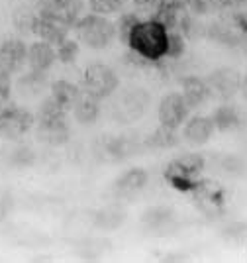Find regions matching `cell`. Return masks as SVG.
Here are the masks:
<instances>
[{
    "label": "cell",
    "mask_w": 247,
    "mask_h": 263,
    "mask_svg": "<svg viewBox=\"0 0 247 263\" xmlns=\"http://www.w3.org/2000/svg\"><path fill=\"white\" fill-rule=\"evenodd\" d=\"M28 57V45L18 37H10L0 44V71L14 75L18 73Z\"/></svg>",
    "instance_id": "9"
},
{
    "label": "cell",
    "mask_w": 247,
    "mask_h": 263,
    "mask_svg": "<svg viewBox=\"0 0 247 263\" xmlns=\"http://www.w3.org/2000/svg\"><path fill=\"white\" fill-rule=\"evenodd\" d=\"M12 97V75L0 71V108H4Z\"/></svg>",
    "instance_id": "32"
},
{
    "label": "cell",
    "mask_w": 247,
    "mask_h": 263,
    "mask_svg": "<svg viewBox=\"0 0 247 263\" xmlns=\"http://www.w3.org/2000/svg\"><path fill=\"white\" fill-rule=\"evenodd\" d=\"M147 106H149V92H147V90H143V88H134V90H128V92L124 95L122 112L126 114L128 120L140 118Z\"/></svg>",
    "instance_id": "18"
},
{
    "label": "cell",
    "mask_w": 247,
    "mask_h": 263,
    "mask_svg": "<svg viewBox=\"0 0 247 263\" xmlns=\"http://www.w3.org/2000/svg\"><path fill=\"white\" fill-rule=\"evenodd\" d=\"M126 0H88V6L94 14H102V16H110L122 10Z\"/></svg>",
    "instance_id": "28"
},
{
    "label": "cell",
    "mask_w": 247,
    "mask_h": 263,
    "mask_svg": "<svg viewBox=\"0 0 247 263\" xmlns=\"http://www.w3.org/2000/svg\"><path fill=\"white\" fill-rule=\"evenodd\" d=\"M35 132H37V138L40 142L47 143V145H65V143L71 140V128H69V122L67 116L65 118H55V120H43L35 124Z\"/></svg>",
    "instance_id": "11"
},
{
    "label": "cell",
    "mask_w": 247,
    "mask_h": 263,
    "mask_svg": "<svg viewBox=\"0 0 247 263\" xmlns=\"http://www.w3.org/2000/svg\"><path fill=\"white\" fill-rule=\"evenodd\" d=\"M35 124V116L28 108H22L16 104H6L0 108V138L18 142Z\"/></svg>",
    "instance_id": "5"
},
{
    "label": "cell",
    "mask_w": 247,
    "mask_h": 263,
    "mask_svg": "<svg viewBox=\"0 0 247 263\" xmlns=\"http://www.w3.org/2000/svg\"><path fill=\"white\" fill-rule=\"evenodd\" d=\"M147 181H149V175L143 167H131L116 179L114 191L122 197H129L134 193H140L141 189L147 185Z\"/></svg>",
    "instance_id": "16"
},
{
    "label": "cell",
    "mask_w": 247,
    "mask_h": 263,
    "mask_svg": "<svg viewBox=\"0 0 247 263\" xmlns=\"http://www.w3.org/2000/svg\"><path fill=\"white\" fill-rule=\"evenodd\" d=\"M79 51H81V47H79V42L77 40H63L61 44L57 45V49H55V53H57V61H61L63 65H73L77 61V57H79Z\"/></svg>",
    "instance_id": "24"
},
{
    "label": "cell",
    "mask_w": 247,
    "mask_h": 263,
    "mask_svg": "<svg viewBox=\"0 0 247 263\" xmlns=\"http://www.w3.org/2000/svg\"><path fill=\"white\" fill-rule=\"evenodd\" d=\"M69 26L55 18H49V16H42V14H35L33 16V24H32V33H35L42 42H47L53 47L61 44L63 40L69 37Z\"/></svg>",
    "instance_id": "10"
},
{
    "label": "cell",
    "mask_w": 247,
    "mask_h": 263,
    "mask_svg": "<svg viewBox=\"0 0 247 263\" xmlns=\"http://www.w3.org/2000/svg\"><path fill=\"white\" fill-rule=\"evenodd\" d=\"M165 0H134V8L138 16H145V20H153Z\"/></svg>",
    "instance_id": "29"
},
{
    "label": "cell",
    "mask_w": 247,
    "mask_h": 263,
    "mask_svg": "<svg viewBox=\"0 0 247 263\" xmlns=\"http://www.w3.org/2000/svg\"><path fill=\"white\" fill-rule=\"evenodd\" d=\"M204 169V159L198 154H188L173 159L165 169L167 183L181 193H194L200 185V175Z\"/></svg>",
    "instance_id": "3"
},
{
    "label": "cell",
    "mask_w": 247,
    "mask_h": 263,
    "mask_svg": "<svg viewBox=\"0 0 247 263\" xmlns=\"http://www.w3.org/2000/svg\"><path fill=\"white\" fill-rule=\"evenodd\" d=\"M220 0H186V10L191 12L193 16H210L216 10H220Z\"/></svg>",
    "instance_id": "26"
},
{
    "label": "cell",
    "mask_w": 247,
    "mask_h": 263,
    "mask_svg": "<svg viewBox=\"0 0 247 263\" xmlns=\"http://www.w3.org/2000/svg\"><path fill=\"white\" fill-rule=\"evenodd\" d=\"M73 116L79 124L90 126L100 118V100L92 97H81L73 106Z\"/></svg>",
    "instance_id": "19"
},
{
    "label": "cell",
    "mask_w": 247,
    "mask_h": 263,
    "mask_svg": "<svg viewBox=\"0 0 247 263\" xmlns=\"http://www.w3.org/2000/svg\"><path fill=\"white\" fill-rule=\"evenodd\" d=\"M33 161H35V154H33L30 147H26V145L16 147V149L12 152V159H10L12 167H28V165H32Z\"/></svg>",
    "instance_id": "31"
},
{
    "label": "cell",
    "mask_w": 247,
    "mask_h": 263,
    "mask_svg": "<svg viewBox=\"0 0 247 263\" xmlns=\"http://www.w3.org/2000/svg\"><path fill=\"white\" fill-rule=\"evenodd\" d=\"M37 14L55 18L73 30L75 22L83 16V2L81 0H40Z\"/></svg>",
    "instance_id": "7"
},
{
    "label": "cell",
    "mask_w": 247,
    "mask_h": 263,
    "mask_svg": "<svg viewBox=\"0 0 247 263\" xmlns=\"http://www.w3.org/2000/svg\"><path fill=\"white\" fill-rule=\"evenodd\" d=\"M181 95H183L184 102L188 104V108H200L212 97V90L208 87L206 79L198 77V75H188L181 81Z\"/></svg>",
    "instance_id": "12"
},
{
    "label": "cell",
    "mask_w": 247,
    "mask_h": 263,
    "mask_svg": "<svg viewBox=\"0 0 247 263\" xmlns=\"http://www.w3.org/2000/svg\"><path fill=\"white\" fill-rule=\"evenodd\" d=\"M57 61V53H55V47L47 42H35L28 47V57H26V63L30 65V69L33 71H43L47 73Z\"/></svg>",
    "instance_id": "15"
},
{
    "label": "cell",
    "mask_w": 247,
    "mask_h": 263,
    "mask_svg": "<svg viewBox=\"0 0 247 263\" xmlns=\"http://www.w3.org/2000/svg\"><path fill=\"white\" fill-rule=\"evenodd\" d=\"M186 51V37L179 30H169L165 59H181Z\"/></svg>",
    "instance_id": "23"
},
{
    "label": "cell",
    "mask_w": 247,
    "mask_h": 263,
    "mask_svg": "<svg viewBox=\"0 0 247 263\" xmlns=\"http://www.w3.org/2000/svg\"><path fill=\"white\" fill-rule=\"evenodd\" d=\"M167 37L169 30L157 20H140L131 28L126 45L131 53H136L143 61H161L167 53Z\"/></svg>",
    "instance_id": "1"
},
{
    "label": "cell",
    "mask_w": 247,
    "mask_h": 263,
    "mask_svg": "<svg viewBox=\"0 0 247 263\" xmlns=\"http://www.w3.org/2000/svg\"><path fill=\"white\" fill-rule=\"evenodd\" d=\"M206 83L212 90V95L220 97V99H232L234 95L239 92L243 81H241V75L237 71L230 69V67H220L208 75Z\"/></svg>",
    "instance_id": "8"
},
{
    "label": "cell",
    "mask_w": 247,
    "mask_h": 263,
    "mask_svg": "<svg viewBox=\"0 0 247 263\" xmlns=\"http://www.w3.org/2000/svg\"><path fill=\"white\" fill-rule=\"evenodd\" d=\"M47 75L43 73V71H30L28 75H24V77L18 81V90H20L22 95H26V97H30V95H37V92H42L43 87H45V81Z\"/></svg>",
    "instance_id": "21"
},
{
    "label": "cell",
    "mask_w": 247,
    "mask_h": 263,
    "mask_svg": "<svg viewBox=\"0 0 247 263\" xmlns=\"http://www.w3.org/2000/svg\"><path fill=\"white\" fill-rule=\"evenodd\" d=\"M67 116V110L61 108L57 102H55L51 97L47 100H43L37 108V114H35V122H43V120H55V118H65Z\"/></svg>",
    "instance_id": "25"
},
{
    "label": "cell",
    "mask_w": 247,
    "mask_h": 263,
    "mask_svg": "<svg viewBox=\"0 0 247 263\" xmlns=\"http://www.w3.org/2000/svg\"><path fill=\"white\" fill-rule=\"evenodd\" d=\"M138 22H140V16H138L136 12H128V14H122L118 18V22L114 24V26H116V37H118L124 45L128 42V35H129V32H131V28Z\"/></svg>",
    "instance_id": "27"
},
{
    "label": "cell",
    "mask_w": 247,
    "mask_h": 263,
    "mask_svg": "<svg viewBox=\"0 0 247 263\" xmlns=\"http://www.w3.org/2000/svg\"><path fill=\"white\" fill-rule=\"evenodd\" d=\"M108 152L122 159V157H126V155L134 154V142H129L128 138H124V136L114 138L112 142L108 143Z\"/></svg>",
    "instance_id": "30"
},
{
    "label": "cell",
    "mask_w": 247,
    "mask_h": 263,
    "mask_svg": "<svg viewBox=\"0 0 247 263\" xmlns=\"http://www.w3.org/2000/svg\"><path fill=\"white\" fill-rule=\"evenodd\" d=\"M188 114H191V108L184 102L181 92H169V95H165L161 99V102H159V108H157L159 124L165 126V128H171V130H179L184 122H186Z\"/></svg>",
    "instance_id": "6"
},
{
    "label": "cell",
    "mask_w": 247,
    "mask_h": 263,
    "mask_svg": "<svg viewBox=\"0 0 247 263\" xmlns=\"http://www.w3.org/2000/svg\"><path fill=\"white\" fill-rule=\"evenodd\" d=\"M177 143H179L177 130L165 128V126H159V128L145 140V145H147V147H155V149H169V147H175Z\"/></svg>",
    "instance_id": "20"
},
{
    "label": "cell",
    "mask_w": 247,
    "mask_h": 263,
    "mask_svg": "<svg viewBox=\"0 0 247 263\" xmlns=\"http://www.w3.org/2000/svg\"><path fill=\"white\" fill-rule=\"evenodd\" d=\"M120 87V77L112 67L104 63H90L85 69L83 75V88L86 97H92L97 100H104L112 97Z\"/></svg>",
    "instance_id": "4"
},
{
    "label": "cell",
    "mask_w": 247,
    "mask_h": 263,
    "mask_svg": "<svg viewBox=\"0 0 247 263\" xmlns=\"http://www.w3.org/2000/svg\"><path fill=\"white\" fill-rule=\"evenodd\" d=\"M183 138L193 145H204L210 142V138L214 136V122L210 116H194V118H186L183 124Z\"/></svg>",
    "instance_id": "13"
},
{
    "label": "cell",
    "mask_w": 247,
    "mask_h": 263,
    "mask_svg": "<svg viewBox=\"0 0 247 263\" xmlns=\"http://www.w3.org/2000/svg\"><path fill=\"white\" fill-rule=\"evenodd\" d=\"M247 0H220L222 8H239L241 4H245Z\"/></svg>",
    "instance_id": "33"
},
{
    "label": "cell",
    "mask_w": 247,
    "mask_h": 263,
    "mask_svg": "<svg viewBox=\"0 0 247 263\" xmlns=\"http://www.w3.org/2000/svg\"><path fill=\"white\" fill-rule=\"evenodd\" d=\"M218 132H237L245 126V114L236 104H222L210 116Z\"/></svg>",
    "instance_id": "14"
},
{
    "label": "cell",
    "mask_w": 247,
    "mask_h": 263,
    "mask_svg": "<svg viewBox=\"0 0 247 263\" xmlns=\"http://www.w3.org/2000/svg\"><path fill=\"white\" fill-rule=\"evenodd\" d=\"M77 40L90 49H106L116 40V26L102 14H86L75 22Z\"/></svg>",
    "instance_id": "2"
},
{
    "label": "cell",
    "mask_w": 247,
    "mask_h": 263,
    "mask_svg": "<svg viewBox=\"0 0 247 263\" xmlns=\"http://www.w3.org/2000/svg\"><path fill=\"white\" fill-rule=\"evenodd\" d=\"M173 222V212L169 209H151L143 214V224L153 232L165 230L167 224Z\"/></svg>",
    "instance_id": "22"
},
{
    "label": "cell",
    "mask_w": 247,
    "mask_h": 263,
    "mask_svg": "<svg viewBox=\"0 0 247 263\" xmlns=\"http://www.w3.org/2000/svg\"><path fill=\"white\" fill-rule=\"evenodd\" d=\"M81 88L77 87L75 83L67 81V79H57L53 85H51V99L65 108L67 112L73 110V106L77 104V100L81 99Z\"/></svg>",
    "instance_id": "17"
}]
</instances>
